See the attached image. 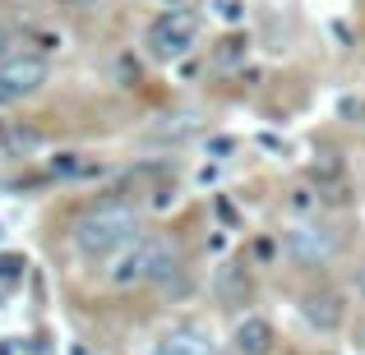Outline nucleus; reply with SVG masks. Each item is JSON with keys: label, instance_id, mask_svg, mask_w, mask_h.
Listing matches in <instances>:
<instances>
[{"label": "nucleus", "instance_id": "26", "mask_svg": "<svg viewBox=\"0 0 365 355\" xmlns=\"http://www.w3.org/2000/svg\"><path fill=\"white\" fill-rule=\"evenodd\" d=\"M356 291H361V295H365V263H361V267H356Z\"/></svg>", "mask_w": 365, "mask_h": 355}, {"label": "nucleus", "instance_id": "11", "mask_svg": "<svg viewBox=\"0 0 365 355\" xmlns=\"http://www.w3.org/2000/svg\"><path fill=\"white\" fill-rule=\"evenodd\" d=\"M148 355H217V346L208 341V332H199V328H180V332H171V337L162 341L158 351H148Z\"/></svg>", "mask_w": 365, "mask_h": 355}, {"label": "nucleus", "instance_id": "1", "mask_svg": "<svg viewBox=\"0 0 365 355\" xmlns=\"http://www.w3.org/2000/svg\"><path fill=\"white\" fill-rule=\"evenodd\" d=\"M139 245V213L130 203H102L74 222V249L83 258H111Z\"/></svg>", "mask_w": 365, "mask_h": 355}, {"label": "nucleus", "instance_id": "3", "mask_svg": "<svg viewBox=\"0 0 365 355\" xmlns=\"http://www.w3.org/2000/svg\"><path fill=\"white\" fill-rule=\"evenodd\" d=\"M195 37H199V18L190 14V9H162V14L148 23V46L162 55V60L185 55L190 46H195Z\"/></svg>", "mask_w": 365, "mask_h": 355}, {"label": "nucleus", "instance_id": "6", "mask_svg": "<svg viewBox=\"0 0 365 355\" xmlns=\"http://www.w3.org/2000/svg\"><path fill=\"white\" fill-rule=\"evenodd\" d=\"M213 295L227 309H245V304L255 300V277H250V267L236 263V258H222L217 272H213Z\"/></svg>", "mask_w": 365, "mask_h": 355}, {"label": "nucleus", "instance_id": "10", "mask_svg": "<svg viewBox=\"0 0 365 355\" xmlns=\"http://www.w3.org/2000/svg\"><path fill=\"white\" fill-rule=\"evenodd\" d=\"M148 277V245H130L125 254H116V267L107 272L111 286H134Z\"/></svg>", "mask_w": 365, "mask_h": 355}, {"label": "nucleus", "instance_id": "16", "mask_svg": "<svg viewBox=\"0 0 365 355\" xmlns=\"http://www.w3.org/2000/svg\"><path fill=\"white\" fill-rule=\"evenodd\" d=\"M213 14L222 18V23H241L245 18V0H213Z\"/></svg>", "mask_w": 365, "mask_h": 355}, {"label": "nucleus", "instance_id": "24", "mask_svg": "<svg viewBox=\"0 0 365 355\" xmlns=\"http://www.w3.org/2000/svg\"><path fill=\"white\" fill-rule=\"evenodd\" d=\"M61 5H65V9H98L102 0H61Z\"/></svg>", "mask_w": 365, "mask_h": 355}, {"label": "nucleus", "instance_id": "14", "mask_svg": "<svg viewBox=\"0 0 365 355\" xmlns=\"http://www.w3.org/2000/svg\"><path fill=\"white\" fill-rule=\"evenodd\" d=\"M314 180H342V171H347V166H342V157H333V152H324V157L319 161H314Z\"/></svg>", "mask_w": 365, "mask_h": 355}, {"label": "nucleus", "instance_id": "4", "mask_svg": "<svg viewBox=\"0 0 365 355\" xmlns=\"http://www.w3.org/2000/svg\"><path fill=\"white\" fill-rule=\"evenodd\" d=\"M143 282H153L171 300L190 291V267H185V254H180L176 240H153L148 245V277Z\"/></svg>", "mask_w": 365, "mask_h": 355}, {"label": "nucleus", "instance_id": "15", "mask_svg": "<svg viewBox=\"0 0 365 355\" xmlns=\"http://www.w3.org/2000/svg\"><path fill=\"white\" fill-rule=\"evenodd\" d=\"M195 116H171V124H158V129H153V134H158V139H180V134H195Z\"/></svg>", "mask_w": 365, "mask_h": 355}, {"label": "nucleus", "instance_id": "32", "mask_svg": "<svg viewBox=\"0 0 365 355\" xmlns=\"http://www.w3.org/2000/svg\"><path fill=\"white\" fill-rule=\"evenodd\" d=\"M361 124H365V116H361Z\"/></svg>", "mask_w": 365, "mask_h": 355}, {"label": "nucleus", "instance_id": "31", "mask_svg": "<svg viewBox=\"0 0 365 355\" xmlns=\"http://www.w3.org/2000/svg\"><path fill=\"white\" fill-rule=\"evenodd\" d=\"M0 245H5V226H0Z\"/></svg>", "mask_w": 365, "mask_h": 355}, {"label": "nucleus", "instance_id": "12", "mask_svg": "<svg viewBox=\"0 0 365 355\" xmlns=\"http://www.w3.org/2000/svg\"><path fill=\"white\" fill-rule=\"evenodd\" d=\"M51 176H61V180H74V176H98V166H83L79 152H61V157L51 161Z\"/></svg>", "mask_w": 365, "mask_h": 355}, {"label": "nucleus", "instance_id": "2", "mask_svg": "<svg viewBox=\"0 0 365 355\" xmlns=\"http://www.w3.org/2000/svg\"><path fill=\"white\" fill-rule=\"evenodd\" d=\"M282 254L301 267H324L333 254H338V235L319 222H296L282 231Z\"/></svg>", "mask_w": 365, "mask_h": 355}, {"label": "nucleus", "instance_id": "5", "mask_svg": "<svg viewBox=\"0 0 365 355\" xmlns=\"http://www.w3.org/2000/svg\"><path fill=\"white\" fill-rule=\"evenodd\" d=\"M42 83H46V60H42V55L14 51L9 60H0V88L9 92V102L42 92Z\"/></svg>", "mask_w": 365, "mask_h": 355}, {"label": "nucleus", "instance_id": "19", "mask_svg": "<svg viewBox=\"0 0 365 355\" xmlns=\"http://www.w3.org/2000/svg\"><path fill=\"white\" fill-rule=\"evenodd\" d=\"M232 152H236L232 139H222V134H217V139H208V157H213V161H227Z\"/></svg>", "mask_w": 365, "mask_h": 355}, {"label": "nucleus", "instance_id": "8", "mask_svg": "<svg viewBox=\"0 0 365 355\" xmlns=\"http://www.w3.org/2000/svg\"><path fill=\"white\" fill-rule=\"evenodd\" d=\"M232 346H236V355H268L273 351V328L259 314H245L232 332Z\"/></svg>", "mask_w": 365, "mask_h": 355}, {"label": "nucleus", "instance_id": "9", "mask_svg": "<svg viewBox=\"0 0 365 355\" xmlns=\"http://www.w3.org/2000/svg\"><path fill=\"white\" fill-rule=\"evenodd\" d=\"M0 148H5V157H28L42 148V134L24 120H0Z\"/></svg>", "mask_w": 365, "mask_h": 355}, {"label": "nucleus", "instance_id": "21", "mask_svg": "<svg viewBox=\"0 0 365 355\" xmlns=\"http://www.w3.org/2000/svg\"><path fill=\"white\" fill-rule=\"evenodd\" d=\"M310 208H314V194L310 189H296L292 194V213H310Z\"/></svg>", "mask_w": 365, "mask_h": 355}, {"label": "nucleus", "instance_id": "13", "mask_svg": "<svg viewBox=\"0 0 365 355\" xmlns=\"http://www.w3.org/2000/svg\"><path fill=\"white\" fill-rule=\"evenodd\" d=\"M24 267H28L24 254H14V249L0 254V286H19V282H24Z\"/></svg>", "mask_w": 365, "mask_h": 355}, {"label": "nucleus", "instance_id": "23", "mask_svg": "<svg viewBox=\"0 0 365 355\" xmlns=\"http://www.w3.org/2000/svg\"><path fill=\"white\" fill-rule=\"evenodd\" d=\"M9 55H14V33L0 23V60H9Z\"/></svg>", "mask_w": 365, "mask_h": 355}, {"label": "nucleus", "instance_id": "28", "mask_svg": "<svg viewBox=\"0 0 365 355\" xmlns=\"http://www.w3.org/2000/svg\"><path fill=\"white\" fill-rule=\"evenodd\" d=\"M0 355H14V346H9V341H0Z\"/></svg>", "mask_w": 365, "mask_h": 355}, {"label": "nucleus", "instance_id": "25", "mask_svg": "<svg viewBox=\"0 0 365 355\" xmlns=\"http://www.w3.org/2000/svg\"><path fill=\"white\" fill-rule=\"evenodd\" d=\"M208 249H213V254H222V249H227V235L213 231V235H208Z\"/></svg>", "mask_w": 365, "mask_h": 355}, {"label": "nucleus", "instance_id": "22", "mask_svg": "<svg viewBox=\"0 0 365 355\" xmlns=\"http://www.w3.org/2000/svg\"><path fill=\"white\" fill-rule=\"evenodd\" d=\"M277 249H282V245H273V240H255V258H259V263H268Z\"/></svg>", "mask_w": 365, "mask_h": 355}, {"label": "nucleus", "instance_id": "30", "mask_svg": "<svg viewBox=\"0 0 365 355\" xmlns=\"http://www.w3.org/2000/svg\"><path fill=\"white\" fill-rule=\"evenodd\" d=\"M162 5H171V9H176V5H185V0H162Z\"/></svg>", "mask_w": 365, "mask_h": 355}, {"label": "nucleus", "instance_id": "20", "mask_svg": "<svg viewBox=\"0 0 365 355\" xmlns=\"http://www.w3.org/2000/svg\"><path fill=\"white\" fill-rule=\"evenodd\" d=\"M217 217H222L227 226H241V213H236V203H232V198H217Z\"/></svg>", "mask_w": 365, "mask_h": 355}, {"label": "nucleus", "instance_id": "17", "mask_svg": "<svg viewBox=\"0 0 365 355\" xmlns=\"http://www.w3.org/2000/svg\"><path fill=\"white\" fill-rule=\"evenodd\" d=\"M33 42H37V55H46V51H61L65 37H61V33H51V28H42V33H37Z\"/></svg>", "mask_w": 365, "mask_h": 355}, {"label": "nucleus", "instance_id": "7", "mask_svg": "<svg viewBox=\"0 0 365 355\" xmlns=\"http://www.w3.org/2000/svg\"><path fill=\"white\" fill-rule=\"evenodd\" d=\"M301 319L310 323L314 332H338L347 309H342V295L338 291H310L301 295Z\"/></svg>", "mask_w": 365, "mask_h": 355}, {"label": "nucleus", "instance_id": "27", "mask_svg": "<svg viewBox=\"0 0 365 355\" xmlns=\"http://www.w3.org/2000/svg\"><path fill=\"white\" fill-rule=\"evenodd\" d=\"M356 346L365 351V323H361V328H356Z\"/></svg>", "mask_w": 365, "mask_h": 355}, {"label": "nucleus", "instance_id": "18", "mask_svg": "<svg viewBox=\"0 0 365 355\" xmlns=\"http://www.w3.org/2000/svg\"><path fill=\"white\" fill-rule=\"evenodd\" d=\"M245 55V42L241 37H232V42H222V51H217V65H236Z\"/></svg>", "mask_w": 365, "mask_h": 355}, {"label": "nucleus", "instance_id": "29", "mask_svg": "<svg viewBox=\"0 0 365 355\" xmlns=\"http://www.w3.org/2000/svg\"><path fill=\"white\" fill-rule=\"evenodd\" d=\"M0 107H9V92L5 88H0Z\"/></svg>", "mask_w": 365, "mask_h": 355}]
</instances>
